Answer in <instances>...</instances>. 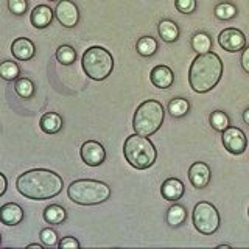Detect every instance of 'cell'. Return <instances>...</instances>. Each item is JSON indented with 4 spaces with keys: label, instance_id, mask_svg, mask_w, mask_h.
<instances>
[{
    "label": "cell",
    "instance_id": "1",
    "mask_svg": "<svg viewBox=\"0 0 249 249\" xmlns=\"http://www.w3.org/2000/svg\"><path fill=\"white\" fill-rule=\"evenodd\" d=\"M64 181L56 171L47 168H35L22 173L16 181L18 192L28 199H52L62 192Z\"/></svg>",
    "mask_w": 249,
    "mask_h": 249
},
{
    "label": "cell",
    "instance_id": "2",
    "mask_svg": "<svg viewBox=\"0 0 249 249\" xmlns=\"http://www.w3.org/2000/svg\"><path fill=\"white\" fill-rule=\"evenodd\" d=\"M223 75V61L213 52L201 53L192 61L189 69L190 88L196 93H206L220 83Z\"/></svg>",
    "mask_w": 249,
    "mask_h": 249
},
{
    "label": "cell",
    "instance_id": "3",
    "mask_svg": "<svg viewBox=\"0 0 249 249\" xmlns=\"http://www.w3.org/2000/svg\"><path fill=\"white\" fill-rule=\"evenodd\" d=\"M67 196L78 206H97L109 199L111 187L95 179H76L67 187Z\"/></svg>",
    "mask_w": 249,
    "mask_h": 249
},
{
    "label": "cell",
    "instance_id": "4",
    "mask_svg": "<svg viewBox=\"0 0 249 249\" xmlns=\"http://www.w3.org/2000/svg\"><path fill=\"white\" fill-rule=\"evenodd\" d=\"M123 156L131 167L136 170H146L154 165L158 159V150L150 139L134 132L124 140Z\"/></svg>",
    "mask_w": 249,
    "mask_h": 249
},
{
    "label": "cell",
    "instance_id": "5",
    "mask_svg": "<svg viewBox=\"0 0 249 249\" xmlns=\"http://www.w3.org/2000/svg\"><path fill=\"white\" fill-rule=\"evenodd\" d=\"M165 119V111L160 101L158 100H146L140 105L132 119V128L136 134L150 137L154 132H158Z\"/></svg>",
    "mask_w": 249,
    "mask_h": 249
},
{
    "label": "cell",
    "instance_id": "6",
    "mask_svg": "<svg viewBox=\"0 0 249 249\" xmlns=\"http://www.w3.org/2000/svg\"><path fill=\"white\" fill-rule=\"evenodd\" d=\"M81 67L84 73L93 81H103L112 73L114 58L105 47L93 45L83 53Z\"/></svg>",
    "mask_w": 249,
    "mask_h": 249
},
{
    "label": "cell",
    "instance_id": "7",
    "mask_svg": "<svg viewBox=\"0 0 249 249\" xmlns=\"http://www.w3.org/2000/svg\"><path fill=\"white\" fill-rule=\"evenodd\" d=\"M192 221L195 229L199 233H202V235H212V233L220 229L221 218L213 204H210L207 201H201L193 207Z\"/></svg>",
    "mask_w": 249,
    "mask_h": 249
},
{
    "label": "cell",
    "instance_id": "8",
    "mask_svg": "<svg viewBox=\"0 0 249 249\" xmlns=\"http://www.w3.org/2000/svg\"><path fill=\"white\" fill-rule=\"evenodd\" d=\"M221 140H223V146L231 154L238 156L246 151L248 139H246V134L240 128L229 126L228 129H224L221 134Z\"/></svg>",
    "mask_w": 249,
    "mask_h": 249
},
{
    "label": "cell",
    "instance_id": "9",
    "mask_svg": "<svg viewBox=\"0 0 249 249\" xmlns=\"http://www.w3.org/2000/svg\"><path fill=\"white\" fill-rule=\"evenodd\" d=\"M54 18L62 27L73 28L80 22V10L72 0H59L54 8Z\"/></svg>",
    "mask_w": 249,
    "mask_h": 249
},
{
    "label": "cell",
    "instance_id": "10",
    "mask_svg": "<svg viewBox=\"0 0 249 249\" xmlns=\"http://www.w3.org/2000/svg\"><path fill=\"white\" fill-rule=\"evenodd\" d=\"M80 156L88 167H100L106 160V150L97 140H88L81 145Z\"/></svg>",
    "mask_w": 249,
    "mask_h": 249
},
{
    "label": "cell",
    "instance_id": "11",
    "mask_svg": "<svg viewBox=\"0 0 249 249\" xmlns=\"http://www.w3.org/2000/svg\"><path fill=\"white\" fill-rule=\"evenodd\" d=\"M218 44L223 50L229 53H237L246 47V36L237 28H226L218 36Z\"/></svg>",
    "mask_w": 249,
    "mask_h": 249
},
{
    "label": "cell",
    "instance_id": "12",
    "mask_svg": "<svg viewBox=\"0 0 249 249\" xmlns=\"http://www.w3.org/2000/svg\"><path fill=\"white\" fill-rule=\"evenodd\" d=\"M210 168L204 162H195L189 168V181L195 189H204L210 182Z\"/></svg>",
    "mask_w": 249,
    "mask_h": 249
},
{
    "label": "cell",
    "instance_id": "13",
    "mask_svg": "<svg viewBox=\"0 0 249 249\" xmlns=\"http://www.w3.org/2000/svg\"><path fill=\"white\" fill-rule=\"evenodd\" d=\"M150 81L159 89H168L175 83V73L167 66H156L150 73Z\"/></svg>",
    "mask_w": 249,
    "mask_h": 249
},
{
    "label": "cell",
    "instance_id": "14",
    "mask_svg": "<svg viewBox=\"0 0 249 249\" xmlns=\"http://www.w3.org/2000/svg\"><path fill=\"white\" fill-rule=\"evenodd\" d=\"M23 220V209L16 202H6L0 207V223L5 226H18Z\"/></svg>",
    "mask_w": 249,
    "mask_h": 249
},
{
    "label": "cell",
    "instance_id": "15",
    "mask_svg": "<svg viewBox=\"0 0 249 249\" xmlns=\"http://www.w3.org/2000/svg\"><path fill=\"white\" fill-rule=\"evenodd\" d=\"M11 53L18 61H30L35 56L36 47L27 37H18L11 44Z\"/></svg>",
    "mask_w": 249,
    "mask_h": 249
},
{
    "label": "cell",
    "instance_id": "16",
    "mask_svg": "<svg viewBox=\"0 0 249 249\" xmlns=\"http://www.w3.org/2000/svg\"><path fill=\"white\" fill-rule=\"evenodd\" d=\"M53 16H54V11L50 6L37 5L33 8V11H31V14H30V22L35 28L42 30V28H47L50 25L52 20H53Z\"/></svg>",
    "mask_w": 249,
    "mask_h": 249
},
{
    "label": "cell",
    "instance_id": "17",
    "mask_svg": "<svg viewBox=\"0 0 249 249\" xmlns=\"http://www.w3.org/2000/svg\"><path fill=\"white\" fill-rule=\"evenodd\" d=\"M184 192H185V187L182 181H179L178 178H168L160 185V195H162V198L167 201L181 199Z\"/></svg>",
    "mask_w": 249,
    "mask_h": 249
},
{
    "label": "cell",
    "instance_id": "18",
    "mask_svg": "<svg viewBox=\"0 0 249 249\" xmlns=\"http://www.w3.org/2000/svg\"><path fill=\"white\" fill-rule=\"evenodd\" d=\"M39 128L45 134H56L62 129V117L56 112H45L39 120Z\"/></svg>",
    "mask_w": 249,
    "mask_h": 249
},
{
    "label": "cell",
    "instance_id": "19",
    "mask_svg": "<svg viewBox=\"0 0 249 249\" xmlns=\"http://www.w3.org/2000/svg\"><path fill=\"white\" fill-rule=\"evenodd\" d=\"M44 220L49 224H62L67 220V210L59 204H50L44 209Z\"/></svg>",
    "mask_w": 249,
    "mask_h": 249
},
{
    "label": "cell",
    "instance_id": "20",
    "mask_svg": "<svg viewBox=\"0 0 249 249\" xmlns=\"http://www.w3.org/2000/svg\"><path fill=\"white\" fill-rule=\"evenodd\" d=\"M158 31H159V36L162 37V41H165L168 44L176 42L179 37V27L176 25V22L170 19L160 20L158 25Z\"/></svg>",
    "mask_w": 249,
    "mask_h": 249
},
{
    "label": "cell",
    "instance_id": "21",
    "mask_svg": "<svg viewBox=\"0 0 249 249\" xmlns=\"http://www.w3.org/2000/svg\"><path fill=\"white\" fill-rule=\"evenodd\" d=\"M136 50H137V53L140 54V56L151 58L153 54L159 50V44H158V41H156L154 37H151V36H143V37H140L139 41H137Z\"/></svg>",
    "mask_w": 249,
    "mask_h": 249
},
{
    "label": "cell",
    "instance_id": "22",
    "mask_svg": "<svg viewBox=\"0 0 249 249\" xmlns=\"http://www.w3.org/2000/svg\"><path fill=\"white\" fill-rule=\"evenodd\" d=\"M187 220V210L181 204H173L167 210V223L171 228H178V226L184 224Z\"/></svg>",
    "mask_w": 249,
    "mask_h": 249
},
{
    "label": "cell",
    "instance_id": "23",
    "mask_svg": "<svg viewBox=\"0 0 249 249\" xmlns=\"http://www.w3.org/2000/svg\"><path fill=\"white\" fill-rule=\"evenodd\" d=\"M20 75V67L18 62L6 59L0 62V78L5 81H16Z\"/></svg>",
    "mask_w": 249,
    "mask_h": 249
},
{
    "label": "cell",
    "instance_id": "24",
    "mask_svg": "<svg viewBox=\"0 0 249 249\" xmlns=\"http://www.w3.org/2000/svg\"><path fill=\"white\" fill-rule=\"evenodd\" d=\"M192 49L196 52L198 54L201 53H207L212 49V39L204 31H199V33H195L192 37Z\"/></svg>",
    "mask_w": 249,
    "mask_h": 249
},
{
    "label": "cell",
    "instance_id": "25",
    "mask_svg": "<svg viewBox=\"0 0 249 249\" xmlns=\"http://www.w3.org/2000/svg\"><path fill=\"white\" fill-rule=\"evenodd\" d=\"M14 90L20 98L28 100L35 95V83L30 78H18L14 81Z\"/></svg>",
    "mask_w": 249,
    "mask_h": 249
},
{
    "label": "cell",
    "instance_id": "26",
    "mask_svg": "<svg viewBox=\"0 0 249 249\" xmlns=\"http://www.w3.org/2000/svg\"><path fill=\"white\" fill-rule=\"evenodd\" d=\"M190 111V103L185 98L176 97L173 100H170L168 103V112L171 117H176V119H181L187 112Z\"/></svg>",
    "mask_w": 249,
    "mask_h": 249
},
{
    "label": "cell",
    "instance_id": "27",
    "mask_svg": "<svg viewBox=\"0 0 249 249\" xmlns=\"http://www.w3.org/2000/svg\"><path fill=\"white\" fill-rule=\"evenodd\" d=\"M209 122H210V126H212L218 132H223L224 129H228L231 126L229 117L223 111H213L209 117Z\"/></svg>",
    "mask_w": 249,
    "mask_h": 249
},
{
    "label": "cell",
    "instance_id": "28",
    "mask_svg": "<svg viewBox=\"0 0 249 249\" xmlns=\"http://www.w3.org/2000/svg\"><path fill=\"white\" fill-rule=\"evenodd\" d=\"M56 59L58 62H61L62 66H70V64H73L75 59H76V50L73 49L72 45H61L58 47V50H56Z\"/></svg>",
    "mask_w": 249,
    "mask_h": 249
},
{
    "label": "cell",
    "instance_id": "29",
    "mask_svg": "<svg viewBox=\"0 0 249 249\" xmlns=\"http://www.w3.org/2000/svg\"><path fill=\"white\" fill-rule=\"evenodd\" d=\"M216 19L220 20H231L237 16V6L232 5L229 2H223V3H218L213 10Z\"/></svg>",
    "mask_w": 249,
    "mask_h": 249
},
{
    "label": "cell",
    "instance_id": "30",
    "mask_svg": "<svg viewBox=\"0 0 249 249\" xmlns=\"http://www.w3.org/2000/svg\"><path fill=\"white\" fill-rule=\"evenodd\" d=\"M39 238H41V243L47 248H53L58 245V233L52 228H44L39 232Z\"/></svg>",
    "mask_w": 249,
    "mask_h": 249
},
{
    "label": "cell",
    "instance_id": "31",
    "mask_svg": "<svg viewBox=\"0 0 249 249\" xmlns=\"http://www.w3.org/2000/svg\"><path fill=\"white\" fill-rule=\"evenodd\" d=\"M8 10H10L14 16H22L28 10L27 0H8Z\"/></svg>",
    "mask_w": 249,
    "mask_h": 249
},
{
    "label": "cell",
    "instance_id": "32",
    "mask_svg": "<svg viewBox=\"0 0 249 249\" xmlns=\"http://www.w3.org/2000/svg\"><path fill=\"white\" fill-rule=\"evenodd\" d=\"M175 6L179 13L192 14L196 10V0H175Z\"/></svg>",
    "mask_w": 249,
    "mask_h": 249
},
{
    "label": "cell",
    "instance_id": "33",
    "mask_svg": "<svg viewBox=\"0 0 249 249\" xmlns=\"http://www.w3.org/2000/svg\"><path fill=\"white\" fill-rule=\"evenodd\" d=\"M58 246L61 249H78L81 245H80V241H78L75 237H64L62 240L58 241Z\"/></svg>",
    "mask_w": 249,
    "mask_h": 249
},
{
    "label": "cell",
    "instance_id": "34",
    "mask_svg": "<svg viewBox=\"0 0 249 249\" xmlns=\"http://www.w3.org/2000/svg\"><path fill=\"white\" fill-rule=\"evenodd\" d=\"M241 67L246 73H249V47H245L243 53H241Z\"/></svg>",
    "mask_w": 249,
    "mask_h": 249
},
{
    "label": "cell",
    "instance_id": "35",
    "mask_svg": "<svg viewBox=\"0 0 249 249\" xmlns=\"http://www.w3.org/2000/svg\"><path fill=\"white\" fill-rule=\"evenodd\" d=\"M6 189H8V181H6V176L3 173H0V198L3 196L6 193Z\"/></svg>",
    "mask_w": 249,
    "mask_h": 249
},
{
    "label": "cell",
    "instance_id": "36",
    "mask_svg": "<svg viewBox=\"0 0 249 249\" xmlns=\"http://www.w3.org/2000/svg\"><path fill=\"white\" fill-rule=\"evenodd\" d=\"M27 248H28V249H42L44 245H42V243H31V245H28Z\"/></svg>",
    "mask_w": 249,
    "mask_h": 249
},
{
    "label": "cell",
    "instance_id": "37",
    "mask_svg": "<svg viewBox=\"0 0 249 249\" xmlns=\"http://www.w3.org/2000/svg\"><path fill=\"white\" fill-rule=\"evenodd\" d=\"M243 120H245L246 124H249V107L245 109V112H243Z\"/></svg>",
    "mask_w": 249,
    "mask_h": 249
},
{
    "label": "cell",
    "instance_id": "38",
    "mask_svg": "<svg viewBox=\"0 0 249 249\" xmlns=\"http://www.w3.org/2000/svg\"><path fill=\"white\" fill-rule=\"evenodd\" d=\"M231 248V245H220L218 246V249H229Z\"/></svg>",
    "mask_w": 249,
    "mask_h": 249
},
{
    "label": "cell",
    "instance_id": "39",
    "mask_svg": "<svg viewBox=\"0 0 249 249\" xmlns=\"http://www.w3.org/2000/svg\"><path fill=\"white\" fill-rule=\"evenodd\" d=\"M0 245H2V233H0Z\"/></svg>",
    "mask_w": 249,
    "mask_h": 249
},
{
    "label": "cell",
    "instance_id": "40",
    "mask_svg": "<svg viewBox=\"0 0 249 249\" xmlns=\"http://www.w3.org/2000/svg\"><path fill=\"white\" fill-rule=\"evenodd\" d=\"M50 2H58V0H50Z\"/></svg>",
    "mask_w": 249,
    "mask_h": 249
},
{
    "label": "cell",
    "instance_id": "41",
    "mask_svg": "<svg viewBox=\"0 0 249 249\" xmlns=\"http://www.w3.org/2000/svg\"><path fill=\"white\" fill-rule=\"evenodd\" d=\"M248 215H249V209H248Z\"/></svg>",
    "mask_w": 249,
    "mask_h": 249
}]
</instances>
